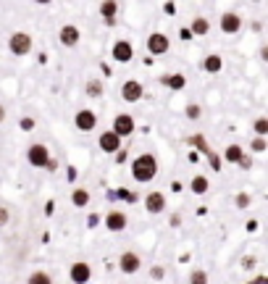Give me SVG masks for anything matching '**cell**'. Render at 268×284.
Here are the masks:
<instances>
[{"label": "cell", "mask_w": 268, "mask_h": 284, "mask_svg": "<svg viewBox=\"0 0 268 284\" xmlns=\"http://www.w3.org/2000/svg\"><path fill=\"white\" fill-rule=\"evenodd\" d=\"M234 203H236V208H242V211H245V208H250L252 197H250V195H245V192H240V195H236V200H234Z\"/></svg>", "instance_id": "83f0119b"}, {"label": "cell", "mask_w": 268, "mask_h": 284, "mask_svg": "<svg viewBox=\"0 0 268 284\" xmlns=\"http://www.w3.org/2000/svg\"><path fill=\"white\" fill-rule=\"evenodd\" d=\"M150 276H153L155 281L166 279V268H163V266H153V268H150Z\"/></svg>", "instance_id": "f546056e"}, {"label": "cell", "mask_w": 268, "mask_h": 284, "mask_svg": "<svg viewBox=\"0 0 268 284\" xmlns=\"http://www.w3.org/2000/svg\"><path fill=\"white\" fill-rule=\"evenodd\" d=\"M200 66H202V71H208V74H218L221 69H224V61H221V55L213 53V55H205Z\"/></svg>", "instance_id": "2e32d148"}, {"label": "cell", "mask_w": 268, "mask_h": 284, "mask_svg": "<svg viewBox=\"0 0 268 284\" xmlns=\"http://www.w3.org/2000/svg\"><path fill=\"white\" fill-rule=\"evenodd\" d=\"M242 266H245V268H255V258H245Z\"/></svg>", "instance_id": "e575fe53"}, {"label": "cell", "mask_w": 268, "mask_h": 284, "mask_svg": "<svg viewBox=\"0 0 268 284\" xmlns=\"http://www.w3.org/2000/svg\"><path fill=\"white\" fill-rule=\"evenodd\" d=\"M87 95L90 98H103V82L100 79H90L87 82Z\"/></svg>", "instance_id": "7402d4cb"}, {"label": "cell", "mask_w": 268, "mask_h": 284, "mask_svg": "<svg viewBox=\"0 0 268 284\" xmlns=\"http://www.w3.org/2000/svg\"><path fill=\"white\" fill-rule=\"evenodd\" d=\"M155 174H158V158L153 153H142V155H137L134 161H132V177H134V182H139V184L153 182Z\"/></svg>", "instance_id": "6da1fadb"}, {"label": "cell", "mask_w": 268, "mask_h": 284, "mask_svg": "<svg viewBox=\"0 0 268 284\" xmlns=\"http://www.w3.org/2000/svg\"><path fill=\"white\" fill-rule=\"evenodd\" d=\"M69 276H71V281L84 284V281L92 279V268H90V263H84V261H76V263H71V268H69Z\"/></svg>", "instance_id": "4fadbf2b"}, {"label": "cell", "mask_w": 268, "mask_h": 284, "mask_svg": "<svg viewBox=\"0 0 268 284\" xmlns=\"http://www.w3.org/2000/svg\"><path fill=\"white\" fill-rule=\"evenodd\" d=\"M8 50L13 55H29L32 53V37L26 35V32H13V35L8 37Z\"/></svg>", "instance_id": "7a4b0ae2"}, {"label": "cell", "mask_w": 268, "mask_h": 284, "mask_svg": "<svg viewBox=\"0 0 268 284\" xmlns=\"http://www.w3.org/2000/svg\"><path fill=\"white\" fill-rule=\"evenodd\" d=\"M142 95H145V87H142V82H137V79H126L124 87H121V98L126 103H137L142 100Z\"/></svg>", "instance_id": "52a82bcc"}, {"label": "cell", "mask_w": 268, "mask_h": 284, "mask_svg": "<svg viewBox=\"0 0 268 284\" xmlns=\"http://www.w3.org/2000/svg\"><path fill=\"white\" fill-rule=\"evenodd\" d=\"M58 40H61L63 47H76L79 40H82V32H79V26H74V24H66V26H61Z\"/></svg>", "instance_id": "30bf717a"}, {"label": "cell", "mask_w": 268, "mask_h": 284, "mask_svg": "<svg viewBox=\"0 0 268 284\" xmlns=\"http://www.w3.org/2000/svg\"><path fill=\"white\" fill-rule=\"evenodd\" d=\"M35 3H37V6H50L53 0H35Z\"/></svg>", "instance_id": "8d00e7d4"}, {"label": "cell", "mask_w": 268, "mask_h": 284, "mask_svg": "<svg viewBox=\"0 0 268 284\" xmlns=\"http://www.w3.org/2000/svg\"><path fill=\"white\" fill-rule=\"evenodd\" d=\"M50 281H53V279L47 276L45 271H35V274L29 276V284H50Z\"/></svg>", "instance_id": "484cf974"}, {"label": "cell", "mask_w": 268, "mask_h": 284, "mask_svg": "<svg viewBox=\"0 0 268 284\" xmlns=\"http://www.w3.org/2000/svg\"><path fill=\"white\" fill-rule=\"evenodd\" d=\"M19 126H21V129H24V132H32V129H35V126H37V121H35V119H32V116H24V119L19 121Z\"/></svg>", "instance_id": "f1b7e54d"}, {"label": "cell", "mask_w": 268, "mask_h": 284, "mask_svg": "<svg viewBox=\"0 0 268 284\" xmlns=\"http://www.w3.org/2000/svg\"><path fill=\"white\" fill-rule=\"evenodd\" d=\"M252 3H260V0H252Z\"/></svg>", "instance_id": "74e56055"}, {"label": "cell", "mask_w": 268, "mask_h": 284, "mask_svg": "<svg viewBox=\"0 0 268 284\" xmlns=\"http://www.w3.org/2000/svg\"><path fill=\"white\" fill-rule=\"evenodd\" d=\"M98 145H100V150L103 153H108V155H116L118 150H121V137L110 129V132H103L100 134V139H98Z\"/></svg>", "instance_id": "ba28073f"}, {"label": "cell", "mask_w": 268, "mask_h": 284, "mask_svg": "<svg viewBox=\"0 0 268 284\" xmlns=\"http://www.w3.org/2000/svg\"><path fill=\"white\" fill-rule=\"evenodd\" d=\"M265 148H268V142H265L263 134H258L255 139L250 142V150H252V153H265Z\"/></svg>", "instance_id": "cb8c5ba5"}, {"label": "cell", "mask_w": 268, "mask_h": 284, "mask_svg": "<svg viewBox=\"0 0 268 284\" xmlns=\"http://www.w3.org/2000/svg\"><path fill=\"white\" fill-rule=\"evenodd\" d=\"M3 121H6V108L0 105V124H3Z\"/></svg>", "instance_id": "d590c367"}, {"label": "cell", "mask_w": 268, "mask_h": 284, "mask_svg": "<svg viewBox=\"0 0 268 284\" xmlns=\"http://www.w3.org/2000/svg\"><path fill=\"white\" fill-rule=\"evenodd\" d=\"M252 129H255V134H268V119L265 116H260V119H255V124H252Z\"/></svg>", "instance_id": "d4e9b609"}, {"label": "cell", "mask_w": 268, "mask_h": 284, "mask_svg": "<svg viewBox=\"0 0 268 284\" xmlns=\"http://www.w3.org/2000/svg\"><path fill=\"white\" fill-rule=\"evenodd\" d=\"M126 224H129V218H126L124 211H110V213L105 216V229L113 232V234H116V232H124Z\"/></svg>", "instance_id": "8fae6325"}, {"label": "cell", "mask_w": 268, "mask_h": 284, "mask_svg": "<svg viewBox=\"0 0 268 284\" xmlns=\"http://www.w3.org/2000/svg\"><path fill=\"white\" fill-rule=\"evenodd\" d=\"M208 179H205V177H195L192 182H189V189H192V192L195 195H205V192H208Z\"/></svg>", "instance_id": "44dd1931"}, {"label": "cell", "mask_w": 268, "mask_h": 284, "mask_svg": "<svg viewBox=\"0 0 268 284\" xmlns=\"http://www.w3.org/2000/svg\"><path fill=\"white\" fill-rule=\"evenodd\" d=\"M110 55H113V61H118V63H129L132 55H134V47H132L129 40H118L113 45V50H110Z\"/></svg>", "instance_id": "7c38bea8"}, {"label": "cell", "mask_w": 268, "mask_h": 284, "mask_svg": "<svg viewBox=\"0 0 268 284\" xmlns=\"http://www.w3.org/2000/svg\"><path fill=\"white\" fill-rule=\"evenodd\" d=\"M74 126H76L79 132H92L95 126H98V116H95V110H90V108L76 110V116H74Z\"/></svg>", "instance_id": "277c9868"}, {"label": "cell", "mask_w": 268, "mask_h": 284, "mask_svg": "<svg viewBox=\"0 0 268 284\" xmlns=\"http://www.w3.org/2000/svg\"><path fill=\"white\" fill-rule=\"evenodd\" d=\"M189 281H195V284H205V281H208V274H205V271H192V274H189Z\"/></svg>", "instance_id": "4dcf8cb0"}, {"label": "cell", "mask_w": 268, "mask_h": 284, "mask_svg": "<svg viewBox=\"0 0 268 284\" xmlns=\"http://www.w3.org/2000/svg\"><path fill=\"white\" fill-rule=\"evenodd\" d=\"M179 37H182V40H189V37H192V32L182 26V29H179Z\"/></svg>", "instance_id": "836d02e7"}, {"label": "cell", "mask_w": 268, "mask_h": 284, "mask_svg": "<svg viewBox=\"0 0 268 284\" xmlns=\"http://www.w3.org/2000/svg\"><path fill=\"white\" fill-rule=\"evenodd\" d=\"M145 208H147V213H153V216L163 213V208H166V195H163V192H147Z\"/></svg>", "instance_id": "9a60e30c"}, {"label": "cell", "mask_w": 268, "mask_h": 284, "mask_svg": "<svg viewBox=\"0 0 268 284\" xmlns=\"http://www.w3.org/2000/svg\"><path fill=\"white\" fill-rule=\"evenodd\" d=\"M116 13H118V3H116V0H103V3H100V16H103V19L113 21Z\"/></svg>", "instance_id": "ac0fdd59"}, {"label": "cell", "mask_w": 268, "mask_h": 284, "mask_svg": "<svg viewBox=\"0 0 268 284\" xmlns=\"http://www.w3.org/2000/svg\"><path fill=\"white\" fill-rule=\"evenodd\" d=\"M8 221H11V213H8V208H6V205H0V226H6Z\"/></svg>", "instance_id": "1f68e13d"}, {"label": "cell", "mask_w": 268, "mask_h": 284, "mask_svg": "<svg viewBox=\"0 0 268 284\" xmlns=\"http://www.w3.org/2000/svg\"><path fill=\"white\" fill-rule=\"evenodd\" d=\"M189 32H192V37H205L211 32V21L202 19V16H197V19H192V26H189Z\"/></svg>", "instance_id": "e0dca14e"}, {"label": "cell", "mask_w": 268, "mask_h": 284, "mask_svg": "<svg viewBox=\"0 0 268 284\" xmlns=\"http://www.w3.org/2000/svg\"><path fill=\"white\" fill-rule=\"evenodd\" d=\"M71 203L76 205V208H84V205L90 203V192H87L84 187H76L74 192H71Z\"/></svg>", "instance_id": "d6986e66"}, {"label": "cell", "mask_w": 268, "mask_h": 284, "mask_svg": "<svg viewBox=\"0 0 268 284\" xmlns=\"http://www.w3.org/2000/svg\"><path fill=\"white\" fill-rule=\"evenodd\" d=\"M163 82H166L173 92H179V90H184V87H187V76H184V74H171V76H166V79H163Z\"/></svg>", "instance_id": "ffe728a7"}, {"label": "cell", "mask_w": 268, "mask_h": 284, "mask_svg": "<svg viewBox=\"0 0 268 284\" xmlns=\"http://www.w3.org/2000/svg\"><path fill=\"white\" fill-rule=\"evenodd\" d=\"M134 129H137V124H134V119L129 116V113H118L116 119H113V132L124 139V137H129V134H134Z\"/></svg>", "instance_id": "9c48e42d"}, {"label": "cell", "mask_w": 268, "mask_h": 284, "mask_svg": "<svg viewBox=\"0 0 268 284\" xmlns=\"http://www.w3.org/2000/svg\"><path fill=\"white\" fill-rule=\"evenodd\" d=\"M200 113H202V110H200L197 103H189V105L184 108V116H187V119H200Z\"/></svg>", "instance_id": "4316f807"}, {"label": "cell", "mask_w": 268, "mask_h": 284, "mask_svg": "<svg viewBox=\"0 0 268 284\" xmlns=\"http://www.w3.org/2000/svg\"><path fill=\"white\" fill-rule=\"evenodd\" d=\"M221 32H226V35H236V32L242 29V19H240V13H224L221 16V21H218Z\"/></svg>", "instance_id": "5bb4252c"}, {"label": "cell", "mask_w": 268, "mask_h": 284, "mask_svg": "<svg viewBox=\"0 0 268 284\" xmlns=\"http://www.w3.org/2000/svg\"><path fill=\"white\" fill-rule=\"evenodd\" d=\"M26 158H29V163H32V166L45 168V163H47V158H50V153H47V145H42V142H35V145H29Z\"/></svg>", "instance_id": "8992f818"}, {"label": "cell", "mask_w": 268, "mask_h": 284, "mask_svg": "<svg viewBox=\"0 0 268 284\" xmlns=\"http://www.w3.org/2000/svg\"><path fill=\"white\" fill-rule=\"evenodd\" d=\"M168 47H171V40L163 35V32H153V35L147 37V50L153 55H166Z\"/></svg>", "instance_id": "5b68a950"}, {"label": "cell", "mask_w": 268, "mask_h": 284, "mask_svg": "<svg viewBox=\"0 0 268 284\" xmlns=\"http://www.w3.org/2000/svg\"><path fill=\"white\" fill-rule=\"evenodd\" d=\"M236 166H240V168H250V166H252V158L242 153V155H240V161H236Z\"/></svg>", "instance_id": "d6a6232c"}, {"label": "cell", "mask_w": 268, "mask_h": 284, "mask_svg": "<svg viewBox=\"0 0 268 284\" xmlns=\"http://www.w3.org/2000/svg\"><path fill=\"white\" fill-rule=\"evenodd\" d=\"M242 153H245V150H242V145H229V148H226V153H224V158H226L229 163H236Z\"/></svg>", "instance_id": "603a6c76"}, {"label": "cell", "mask_w": 268, "mask_h": 284, "mask_svg": "<svg viewBox=\"0 0 268 284\" xmlns=\"http://www.w3.org/2000/svg\"><path fill=\"white\" fill-rule=\"evenodd\" d=\"M139 268H142V258L137 255L134 250L121 252V258H118V271L121 274H137Z\"/></svg>", "instance_id": "3957f363"}]
</instances>
